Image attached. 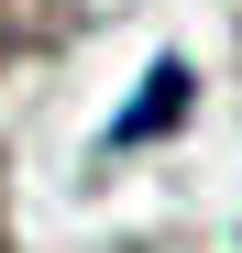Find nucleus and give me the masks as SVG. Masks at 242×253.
Returning a JSON list of instances; mask_svg holds the SVG:
<instances>
[{
	"label": "nucleus",
	"mask_w": 242,
	"mask_h": 253,
	"mask_svg": "<svg viewBox=\"0 0 242 253\" xmlns=\"http://www.w3.org/2000/svg\"><path fill=\"white\" fill-rule=\"evenodd\" d=\"M176 110H187V66L165 55V66H154V77H143V88H132V110H121V121H110V143H154V132H165V121H176Z\"/></svg>",
	"instance_id": "f257e3e1"
}]
</instances>
